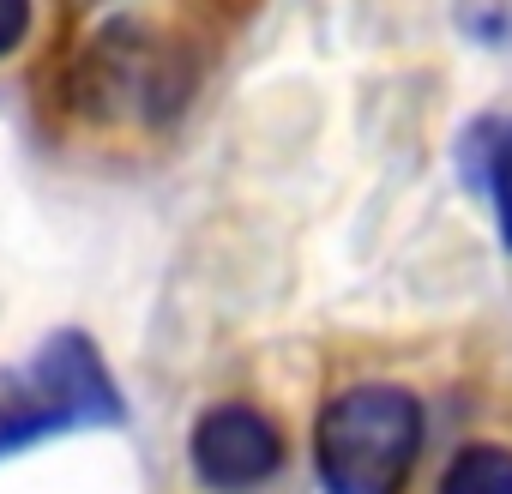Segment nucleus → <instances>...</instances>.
<instances>
[{"label":"nucleus","mask_w":512,"mask_h":494,"mask_svg":"<svg viewBox=\"0 0 512 494\" xmlns=\"http://www.w3.org/2000/svg\"><path fill=\"white\" fill-rule=\"evenodd\" d=\"M422 452V404L404 386H350L320 410L314 458L326 494H398Z\"/></svg>","instance_id":"1"},{"label":"nucleus","mask_w":512,"mask_h":494,"mask_svg":"<svg viewBox=\"0 0 512 494\" xmlns=\"http://www.w3.org/2000/svg\"><path fill=\"white\" fill-rule=\"evenodd\" d=\"M73 422H121V398L91 338L55 332L25 368L0 374V458Z\"/></svg>","instance_id":"2"},{"label":"nucleus","mask_w":512,"mask_h":494,"mask_svg":"<svg viewBox=\"0 0 512 494\" xmlns=\"http://www.w3.org/2000/svg\"><path fill=\"white\" fill-rule=\"evenodd\" d=\"M187 458L205 494H253L284 470V434L253 404H211L193 422Z\"/></svg>","instance_id":"3"},{"label":"nucleus","mask_w":512,"mask_h":494,"mask_svg":"<svg viewBox=\"0 0 512 494\" xmlns=\"http://www.w3.org/2000/svg\"><path fill=\"white\" fill-rule=\"evenodd\" d=\"M470 175L494 193V211H500V235L512 247V127L506 121H482L470 133Z\"/></svg>","instance_id":"4"},{"label":"nucleus","mask_w":512,"mask_h":494,"mask_svg":"<svg viewBox=\"0 0 512 494\" xmlns=\"http://www.w3.org/2000/svg\"><path fill=\"white\" fill-rule=\"evenodd\" d=\"M440 494H512V446H464L446 464Z\"/></svg>","instance_id":"5"},{"label":"nucleus","mask_w":512,"mask_h":494,"mask_svg":"<svg viewBox=\"0 0 512 494\" xmlns=\"http://www.w3.org/2000/svg\"><path fill=\"white\" fill-rule=\"evenodd\" d=\"M458 19L476 43H506L512 37V0H458Z\"/></svg>","instance_id":"6"},{"label":"nucleus","mask_w":512,"mask_h":494,"mask_svg":"<svg viewBox=\"0 0 512 494\" xmlns=\"http://www.w3.org/2000/svg\"><path fill=\"white\" fill-rule=\"evenodd\" d=\"M31 37V0H0V61Z\"/></svg>","instance_id":"7"}]
</instances>
